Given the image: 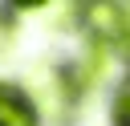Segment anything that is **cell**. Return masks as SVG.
Here are the masks:
<instances>
[{
    "mask_svg": "<svg viewBox=\"0 0 130 126\" xmlns=\"http://www.w3.org/2000/svg\"><path fill=\"white\" fill-rule=\"evenodd\" d=\"M0 126H41L37 106L12 85H0Z\"/></svg>",
    "mask_w": 130,
    "mask_h": 126,
    "instance_id": "obj_1",
    "label": "cell"
},
{
    "mask_svg": "<svg viewBox=\"0 0 130 126\" xmlns=\"http://www.w3.org/2000/svg\"><path fill=\"white\" fill-rule=\"evenodd\" d=\"M114 118H118V126H130V85L118 93V106H114Z\"/></svg>",
    "mask_w": 130,
    "mask_h": 126,
    "instance_id": "obj_2",
    "label": "cell"
}]
</instances>
